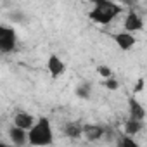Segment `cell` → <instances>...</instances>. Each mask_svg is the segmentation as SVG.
Wrapping results in <instances>:
<instances>
[{
	"label": "cell",
	"instance_id": "obj_8",
	"mask_svg": "<svg viewBox=\"0 0 147 147\" xmlns=\"http://www.w3.org/2000/svg\"><path fill=\"white\" fill-rule=\"evenodd\" d=\"M128 107H130V119H135V121H144L145 119V109L135 97L128 99Z\"/></svg>",
	"mask_w": 147,
	"mask_h": 147
},
{
	"label": "cell",
	"instance_id": "obj_3",
	"mask_svg": "<svg viewBox=\"0 0 147 147\" xmlns=\"http://www.w3.org/2000/svg\"><path fill=\"white\" fill-rule=\"evenodd\" d=\"M16 31L11 28V26H5V24H0V52L4 54H9L16 49Z\"/></svg>",
	"mask_w": 147,
	"mask_h": 147
},
{
	"label": "cell",
	"instance_id": "obj_11",
	"mask_svg": "<svg viewBox=\"0 0 147 147\" xmlns=\"http://www.w3.org/2000/svg\"><path fill=\"white\" fill-rule=\"evenodd\" d=\"M142 128H144V121H135V119H130V118H128L126 123H125V131H126L128 137L137 135Z\"/></svg>",
	"mask_w": 147,
	"mask_h": 147
},
{
	"label": "cell",
	"instance_id": "obj_12",
	"mask_svg": "<svg viewBox=\"0 0 147 147\" xmlns=\"http://www.w3.org/2000/svg\"><path fill=\"white\" fill-rule=\"evenodd\" d=\"M64 135L69 138H80L82 137V125L80 123H67L64 126Z\"/></svg>",
	"mask_w": 147,
	"mask_h": 147
},
{
	"label": "cell",
	"instance_id": "obj_17",
	"mask_svg": "<svg viewBox=\"0 0 147 147\" xmlns=\"http://www.w3.org/2000/svg\"><path fill=\"white\" fill-rule=\"evenodd\" d=\"M142 88H144V80H142V78H140V80H138V83H137V87H135V88H133V92H140V90H142Z\"/></svg>",
	"mask_w": 147,
	"mask_h": 147
},
{
	"label": "cell",
	"instance_id": "obj_1",
	"mask_svg": "<svg viewBox=\"0 0 147 147\" xmlns=\"http://www.w3.org/2000/svg\"><path fill=\"white\" fill-rule=\"evenodd\" d=\"M54 142V131L49 118L42 116L35 121V125L28 130V144L35 147H47Z\"/></svg>",
	"mask_w": 147,
	"mask_h": 147
},
{
	"label": "cell",
	"instance_id": "obj_15",
	"mask_svg": "<svg viewBox=\"0 0 147 147\" xmlns=\"http://www.w3.org/2000/svg\"><path fill=\"white\" fill-rule=\"evenodd\" d=\"M102 85H104L106 88H109V90H118V88H119V83H118L113 76H111V78H106Z\"/></svg>",
	"mask_w": 147,
	"mask_h": 147
},
{
	"label": "cell",
	"instance_id": "obj_9",
	"mask_svg": "<svg viewBox=\"0 0 147 147\" xmlns=\"http://www.w3.org/2000/svg\"><path fill=\"white\" fill-rule=\"evenodd\" d=\"M114 42H116V45L121 49V50H130L133 45H135V36L131 35V33H126V31H123V33H118V35H114Z\"/></svg>",
	"mask_w": 147,
	"mask_h": 147
},
{
	"label": "cell",
	"instance_id": "obj_6",
	"mask_svg": "<svg viewBox=\"0 0 147 147\" xmlns=\"http://www.w3.org/2000/svg\"><path fill=\"white\" fill-rule=\"evenodd\" d=\"M104 133H106V128L100 126V125H85V126H82V135H85V138L90 140V142L99 140Z\"/></svg>",
	"mask_w": 147,
	"mask_h": 147
},
{
	"label": "cell",
	"instance_id": "obj_4",
	"mask_svg": "<svg viewBox=\"0 0 147 147\" xmlns=\"http://www.w3.org/2000/svg\"><path fill=\"white\" fill-rule=\"evenodd\" d=\"M47 69H49V73H50L52 78H59L62 73L66 71V64L59 59V55L52 54L49 57V61H47Z\"/></svg>",
	"mask_w": 147,
	"mask_h": 147
},
{
	"label": "cell",
	"instance_id": "obj_16",
	"mask_svg": "<svg viewBox=\"0 0 147 147\" xmlns=\"http://www.w3.org/2000/svg\"><path fill=\"white\" fill-rule=\"evenodd\" d=\"M97 71H99L100 76H104V80H106V78H111V75H113V71H111L109 66H99Z\"/></svg>",
	"mask_w": 147,
	"mask_h": 147
},
{
	"label": "cell",
	"instance_id": "obj_14",
	"mask_svg": "<svg viewBox=\"0 0 147 147\" xmlns=\"http://www.w3.org/2000/svg\"><path fill=\"white\" fill-rule=\"evenodd\" d=\"M76 95L82 97V99H88V97H90V85H87V83L80 85V87L76 88Z\"/></svg>",
	"mask_w": 147,
	"mask_h": 147
},
{
	"label": "cell",
	"instance_id": "obj_10",
	"mask_svg": "<svg viewBox=\"0 0 147 147\" xmlns=\"http://www.w3.org/2000/svg\"><path fill=\"white\" fill-rule=\"evenodd\" d=\"M35 125V118L31 116V114H28V113H18L16 116H14V126H18V128H21V130H24V131H28L31 126Z\"/></svg>",
	"mask_w": 147,
	"mask_h": 147
},
{
	"label": "cell",
	"instance_id": "obj_18",
	"mask_svg": "<svg viewBox=\"0 0 147 147\" xmlns=\"http://www.w3.org/2000/svg\"><path fill=\"white\" fill-rule=\"evenodd\" d=\"M0 147H9L7 144H4V142H0Z\"/></svg>",
	"mask_w": 147,
	"mask_h": 147
},
{
	"label": "cell",
	"instance_id": "obj_5",
	"mask_svg": "<svg viewBox=\"0 0 147 147\" xmlns=\"http://www.w3.org/2000/svg\"><path fill=\"white\" fill-rule=\"evenodd\" d=\"M125 30H126V33L142 31L144 30V21L140 19V16L137 12H128L126 14V18H125Z\"/></svg>",
	"mask_w": 147,
	"mask_h": 147
},
{
	"label": "cell",
	"instance_id": "obj_7",
	"mask_svg": "<svg viewBox=\"0 0 147 147\" xmlns=\"http://www.w3.org/2000/svg\"><path fill=\"white\" fill-rule=\"evenodd\" d=\"M9 137H11L12 145H16V147H24L28 144V131H24L14 125L9 128Z\"/></svg>",
	"mask_w": 147,
	"mask_h": 147
},
{
	"label": "cell",
	"instance_id": "obj_13",
	"mask_svg": "<svg viewBox=\"0 0 147 147\" xmlns=\"http://www.w3.org/2000/svg\"><path fill=\"white\" fill-rule=\"evenodd\" d=\"M118 147H140V145L133 140V137L121 135V137H119V142H118Z\"/></svg>",
	"mask_w": 147,
	"mask_h": 147
},
{
	"label": "cell",
	"instance_id": "obj_2",
	"mask_svg": "<svg viewBox=\"0 0 147 147\" xmlns=\"http://www.w3.org/2000/svg\"><path fill=\"white\" fill-rule=\"evenodd\" d=\"M121 12V5L109 2V0H95L94 9L90 11V19L99 24H109L118 14Z\"/></svg>",
	"mask_w": 147,
	"mask_h": 147
}]
</instances>
